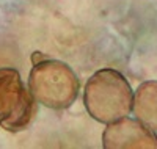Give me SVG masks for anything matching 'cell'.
Wrapping results in <instances>:
<instances>
[{
    "mask_svg": "<svg viewBox=\"0 0 157 149\" xmlns=\"http://www.w3.org/2000/svg\"><path fill=\"white\" fill-rule=\"evenodd\" d=\"M78 88V78L66 63L49 58L33 63L29 90L35 102L54 110H63L75 102Z\"/></svg>",
    "mask_w": 157,
    "mask_h": 149,
    "instance_id": "2",
    "label": "cell"
},
{
    "mask_svg": "<svg viewBox=\"0 0 157 149\" xmlns=\"http://www.w3.org/2000/svg\"><path fill=\"white\" fill-rule=\"evenodd\" d=\"M102 146L105 149H157V135L138 119L124 116L107 124Z\"/></svg>",
    "mask_w": 157,
    "mask_h": 149,
    "instance_id": "4",
    "label": "cell"
},
{
    "mask_svg": "<svg viewBox=\"0 0 157 149\" xmlns=\"http://www.w3.org/2000/svg\"><path fill=\"white\" fill-rule=\"evenodd\" d=\"M134 91L127 78L115 69H101L88 78L83 104L88 115L98 123L110 124L132 110Z\"/></svg>",
    "mask_w": 157,
    "mask_h": 149,
    "instance_id": "1",
    "label": "cell"
},
{
    "mask_svg": "<svg viewBox=\"0 0 157 149\" xmlns=\"http://www.w3.org/2000/svg\"><path fill=\"white\" fill-rule=\"evenodd\" d=\"M35 113V99L14 67H0V127L24 130Z\"/></svg>",
    "mask_w": 157,
    "mask_h": 149,
    "instance_id": "3",
    "label": "cell"
},
{
    "mask_svg": "<svg viewBox=\"0 0 157 149\" xmlns=\"http://www.w3.org/2000/svg\"><path fill=\"white\" fill-rule=\"evenodd\" d=\"M134 116L148 129L157 133V80L138 85L132 101Z\"/></svg>",
    "mask_w": 157,
    "mask_h": 149,
    "instance_id": "5",
    "label": "cell"
}]
</instances>
